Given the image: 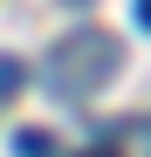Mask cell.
Segmentation results:
<instances>
[{
	"mask_svg": "<svg viewBox=\"0 0 151 157\" xmlns=\"http://www.w3.org/2000/svg\"><path fill=\"white\" fill-rule=\"evenodd\" d=\"M110 75H117V41L110 34H76V41H62L55 55L41 62V82L55 96H89L96 82H110Z\"/></svg>",
	"mask_w": 151,
	"mask_h": 157,
	"instance_id": "obj_1",
	"label": "cell"
},
{
	"mask_svg": "<svg viewBox=\"0 0 151 157\" xmlns=\"http://www.w3.org/2000/svg\"><path fill=\"white\" fill-rule=\"evenodd\" d=\"M14 157H55V137L48 130H14Z\"/></svg>",
	"mask_w": 151,
	"mask_h": 157,
	"instance_id": "obj_2",
	"label": "cell"
},
{
	"mask_svg": "<svg viewBox=\"0 0 151 157\" xmlns=\"http://www.w3.org/2000/svg\"><path fill=\"white\" fill-rule=\"evenodd\" d=\"M7 89H21V62H14V55H0V96H7Z\"/></svg>",
	"mask_w": 151,
	"mask_h": 157,
	"instance_id": "obj_3",
	"label": "cell"
},
{
	"mask_svg": "<svg viewBox=\"0 0 151 157\" xmlns=\"http://www.w3.org/2000/svg\"><path fill=\"white\" fill-rule=\"evenodd\" d=\"M137 28H144V34H151V0H137Z\"/></svg>",
	"mask_w": 151,
	"mask_h": 157,
	"instance_id": "obj_4",
	"label": "cell"
},
{
	"mask_svg": "<svg viewBox=\"0 0 151 157\" xmlns=\"http://www.w3.org/2000/svg\"><path fill=\"white\" fill-rule=\"evenodd\" d=\"M83 157H110V150H83Z\"/></svg>",
	"mask_w": 151,
	"mask_h": 157,
	"instance_id": "obj_5",
	"label": "cell"
}]
</instances>
